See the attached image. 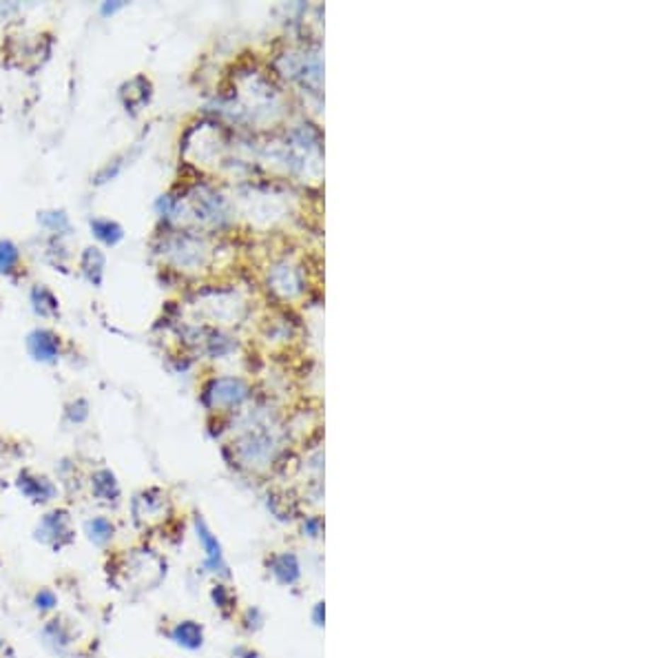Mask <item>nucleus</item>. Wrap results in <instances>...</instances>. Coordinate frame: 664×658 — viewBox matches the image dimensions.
<instances>
[{
	"label": "nucleus",
	"instance_id": "20e7f679",
	"mask_svg": "<svg viewBox=\"0 0 664 658\" xmlns=\"http://www.w3.org/2000/svg\"><path fill=\"white\" fill-rule=\"evenodd\" d=\"M29 353L38 361H51L58 355V339L49 331H36L29 335Z\"/></svg>",
	"mask_w": 664,
	"mask_h": 658
},
{
	"label": "nucleus",
	"instance_id": "9d476101",
	"mask_svg": "<svg viewBox=\"0 0 664 658\" xmlns=\"http://www.w3.org/2000/svg\"><path fill=\"white\" fill-rule=\"evenodd\" d=\"M91 229H93V233H96L102 242H107V244H115V242L122 237V229L118 227L115 222H111V220H93V222H91Z\"/></svg>",
	"mask_w": 664,
	"mask_h": 658
},
{
	"label": "nucleus",
	"instance_id": "4468645a",
	"mask_svg": "<svg viewBox=\"0 0 664 658\" xmlns=\"http://www.w3.org/2000/svg\"><path fill=\"white\" fill-rule=\"evenodd\" d=\"M321 616H324V603H319L317 610H314V620H317V625H321Z\"/></svg>",
	"mask_w": 664,
	"mask_h": 658
},
{
	"label": "nucleus",
	"instance_id": "7ed1b4c3",
	"mask_svg": "<svg viewBox=\"0 0 664 658\" xmlns=\"http://www.w3.org/2000/svg\"><path fill=\"white\" fill-rule=\"evenodd\" d=\"M18 488L23 490V494H27L31 501H36V504H45V501H51L56 494V488L51 486V483L42 477H31V475H21V481H18Z\"/></svg>",
	"mask_w": 664,
	"mask_h": 658
},
{
	"label": "nucleus",
	"instance_id": "1a4fd4ad",
	"mask_svg": "<svg viewBox=\"0 0 664 658\" xmlns=\"http://www.w3.org/2000/svg\"><path fill=\"white\" fill-rule=\"evenodd\" d=\"M93 492L100 497V499H107V501H111V499H115L118 497V483H115V477L109 472V470H100V472H96V477H93Z\"/></svg>",
	"mask_w": 664,
	"mask_h": 658
},
{
	"label": "nucleus",
	"instance_id": "f8f14e48",
	"mask_svg": "<svg viewBox=\"0 0 664 658\" xmlns=\"http://www.w3.org/2000/svg\"><path fill=\"white\" fill-rule=\"evenodd\" d=\"M16 262H18V249L11 242H0V273L11 271Z\"/></svg>",
	"mask_w": 664,
	"mask_h": 658
},
{
	"label": "nucleus",
	"instance_id": "f03ea898",
	"mask_svg": "<svg viewBox=\"0 0 664 658\" xmlns=\"http://www.w3.org/2000/svg\"><path fill=\"white\" fill-rule=\"evenodd\" d=\"M38 539L45 543H51L60 548L62 543L71 541V530H69V516L67 512H51L42 518L38 528Z\"/></svg>",
	"mask_w": 664,
	"mask_h": 658
},
{
	"label": "nucleus",
	"instance_id": "9b49d317",
	"mask_svg": "<svg viewBox=\"0 0 664 658\" xmlns=\"http://www.w3.org/2000/svg\"><path fill=\"white\" fill-rule=\"evenodd\" d=\"M33 308H36V313H40L42 317L47 315H54L58 310V304L54 300V295L47 290V288H36L33 290Z\"/></svg>",
	"mask_w": 664,
	"mask_h": 658
},
{
	"label": "nucleus",
	"instance_id": "0eeeda50",
	"mask_svg": "<svg viewBox=\"0 0 664 658\" xmlns=\"http://www.w3.org/2000/svg\"><path fill=\"white\" fill-rule=\"evenodd\" d=\"M102 268H104V255L98 249H86L82 257V271L93 284L102 282Z\"/></svg>",
	"mask_w": 664,
	"mask_h": 658
},
{
	"label": "nucleus",
	"instance_id": "ddd939ff",
	"mask_svg": "<svg viewBox=\"0 0 664 658\" xmlns=\"http://www.w3.org/2000/svg\"><path fill=\"white\" fill-rule=\"evenodd\" d=\"M36 605L40 610H54L58 605V599H56V594L51 590H42V592L36 594Z\"/></svg>",
	"mask_w": 664,
	"mask_h": 658
},
{
	"label": "nucleus",
	"instance_id": "423d86ee",
	"mask_svg": "<svg viewBox=\"0 0 664 658\" xmlns=\"http://www.w3.org/2000/svg\"><path fill=\"white\" fill-rule=\"evenodd\" d=\"M273 574L282 581V583H292L299 577V565H297V559L292 554H282L273 561Z\"/></svg>",
	"mask_w": 664,
	"mask_h": 658
},
{
	"label": "nucleus",
	"instance_id": "39448f33",
	"mask_svg": "<svg viewBox=\"0 0 664 658\" xmlns=\"http://www.w3.org/2000/svg\"><path fill=\"white\" fill-rule=\"evenodd\" d=\"M173 640H176L178 645L182 647H188V650H198L202 645V628L193 620H184V623H178L176 630L171 632Z\"/></svg>",
	"mask_w": 664,
	"mask_h": 658
},
{
	"label": "nucleus",
	"instance_id": "f257e3e1",
	"mask_svg": "<svg viewBox=\"0 0 664 658\" xmlns=\"http://www.w3.org/2000/svg\"><path fill=\"white\" fill-rule=\"evenodd\" d=\"M195 530H198V539L206 552V567L211 569L215 574H222V577H229V565L224 563V554H222V548L217 543V539L213 536V532L206 528V523L198 516L195 518Z\"/></svg>",
	"mask_w": 664,
	"mask_h": 658
},
{
	"label": "nucleus",
	"instance_id": "6e6552de",
	"mask_svg": "<svg viewBox=\"0 0 664 658\" xmlns=\"http://www.w3.org/2000/svg\"><path fill=\"white\" fill-rule=\"evenodd\" d=\"M86 532H89V539L96 543V545H104L107 541L113 539V526L109 518L104 516H98L93 521L86 523Z\"/></svg>",
	"mask_w": 664,
	"mask_h": 658
}]
</instances>
